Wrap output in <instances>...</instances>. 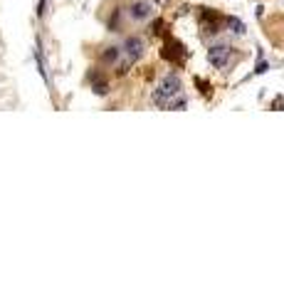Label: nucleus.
<instances>
[{
  "label": "nucleus",
  "mask_w": 284,
  "mask_h": 297,
  "mask_svg": "<svg viewBox=\"0 0 284 297\" xmlns=\"http://www.w3.org/2000/svg\"><path fill=\"white\" fill-rule=\"evenodd\" d=\"M178 94H180V80H178V75H166L163 82L153 92V104L156 107H168V102L173 97H178Z\"/></svg>",
  "instance_id": "nucleus-1"
},
{
  "label": "nucleus",
  "mask_w": 284,
  "mask_h": 297,
  "mask_svg": "<svg viewBox=\"0 0 284 297\" xmlns=\"http://www.w3.org/2000/svg\"><path fill=\"white\" fill-rule=\"evenodd\" d=\"M208 59H210V64L215 69H227V64H230V47H225V45H213L208 50Z\"/></svg>",
  "instance_id": "nucleus-2"
},
{
  "label": "nucleus",
  "mask_w": 284,
  "mask_h": 297,
  "mask_svg": "<svg viewBox=\"0 0 284 297\" xmlns=\"http://www.w3.org/2000/svg\"><path fill=\"white\" fill-rule=\"evenodd\" d=\"M124 52H126V59L134 64L136 59L143 57V40H139V37H129V40L124 42Z\"/></svg>",
  "instance_id": "nucleus-3"
},
{
  "label": "nucleus",
  "mask_w": 284,
  "mask_h": 297,
  "mask_svg": "<svg viewBox=\"0 0 284 297\" xmlns=\"http://www.w3.org/2000/svg\"><path fill=\"white\" fill-rule=\"evenodd\" d=\"M129 15H131V20H148L151 18V3H146V0H136V3H131V8H129Z\"/></svg>",
  "instance_id": "nucleus-4"
},
{
  "label": "nucleus",
  "mask_w": 284,
  "mask_h": 297,
  "mask_svg": "<svg viewBox=\"0 0 284 297\" xmlns=\"http://www.w3.org/2000/svg\"><path fill=\"white\" fill-rule=\"evenodd\" d=\"M178 50H183L178 42H168V45L163 47V52H161V55H163L166 59H170V62H180V59L185 57V52H180V55H178Z\"/></svg>",
  "instance_id": "nucleus-5"
},
{
  "label": "nucleus",
  "mask_w": 284,
  "mask_h": 297,
  "mask_svg": "<svg viewBox=\"0 0 284 297\" xmlns=\"http://www.w3.org/2000/svg\"><path fill=\"white\" fill-rule=\"evenodd\" d=\"M89 80L94 82V87H91V89H94V92H97L99 97H104V94L109 92V85H107L104 80H99V75H97V72H91V75H89Z\"/></svg>",
  "instance_id": "nucleus-6"
},
{
  "label": "nucleus",
  "mask_w": 284,
  "mask_h": 297,
  "mask_svg": "<svg viewBox=\"0 0 284 297\" xmlns=\"http://www.w3.org/2000/svg\"><path fill=\"white\" fill-rule=\"evenodd\" d=\"M119 55H121V50H119V47H107V50H104V55H102V59H104L107 64H114V62L119 59Z\"/></svg>",
  "instance_id": "nucleus-7"
},
{
  "label": "nucleus",
  "mask_w": 284,
  "mask_h": 297,
  "mask_svg": "<svg viewBox=\"0 0 284 297\" xmlns=\"http://www.w3.org/2000/svg\"><path fill=\"white\" fill-rule=\"evenodd\" d=\"M227 28L232 30L235 35H245V25H242L237 18H227Z\"/></svg>",
  "instance_id": "nucleus-8"
},
{
  "label": "nucleus",
  "mask_w": 284,
  "mask_h": 297,
  "mask_svg": "<svg viewBox=\"0 0 284 297\" xmlns=\"http://www.w3.org/2000/svg\"><path fill=\"white\" fill-rule=\"evenodd\" d=\"M267 67H269V64H267V62H264V59H259V64H257V75H262V72H264V69H267Z\"/></svg>",
  "instance_id": "nucleus-9"
},
{
  "label": "nucleus",
  "mask_w": 284,
  "mask_h": 297,
  "mask_svg": "<svg viewBox=\"0 0 284 297\" xmlns=\"http://www.w3.org/2000/svg\"><path fill=\"white\" fill-rule=\"evenodd\" d=\"M45 10H47V0H40V10H37V15L42 18V15H45Z\"/></svg>",
  "instance_id": "nucleus-10"
},
{
  "label": "nucleus",
  "mask_w": 284,
  "mask_h": 297,
  "mask_svg": "<svg viewBox=\"0 0 284 297\" xmlns=\"http://www.w3.org/2000/svg\"><path fill=\"white\" fill-rule=\"evenodd\" d=\"M156 3H163V0H156Z\"/></svg>",
  "instance_id": "nucleus-11"
}]
</instances>
